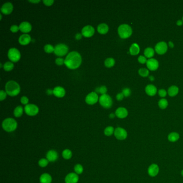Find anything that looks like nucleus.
<instances>
[{"mask_svg":"<svg viewBox=\"0 0 183 183\" xmlns=\"http://www.w3.org/2000/svg\"><path fill=\"white\" fill-rule=\"evenodd\" d=\"M48 163H49V161L47 158H41L39 160L38 164L42 168H45L48 164Z\"/></svg>","mask_w":183,"mask_h":183,"instance_id":"nucleus-36","label":"nucleus"},{"mask_svg":"<svg viewBox=\"0 0 183 183\" xmlns=\"http://www.w3.org/2000/svg\"><path fill=\"white\" fill-rule=\"evenodd\" d=\"M139 74L140 76H141L142 77H147L149 75V71L148 69L146 68H141L139 70Z\"/></svg>","mask_w":183,"mask_h":183,"instance_id":"nucleus-38","label":"nucleus"},{"mask_svg":"<svg viewBox=\"0 0 183 183\" xmlns=\"http://www.w3.org/2000/svg\"><path fill=\"white\" fill-rule=\"evenodd\" d=\"M168 105V102L165 99H161L158 102V106L161 109H165Z\"/></svg>","mask_w":183,"mask_h":183,"instance_id":"nucleus-35","label":"nucleus"},{"mask_svg":"<svg viewBox=\"0 0 183 183\" xmlns=\"http://www.w3.org/2000/svg\"><path fill=\"white\" fill-rule=\"evenodd\" d=\"M145 90L147 95L151 96H154L157 92V88L154 85L149 84L146 87Z\"/></svg>","mask_w":183,"mask_h":183,"instance_id":"nucleus-22","label":"nucleus"},{"mask_svg":"<svg viewBox=\"0 0 183 183\" xmlns=\"http://www.w3.org/2000/svg\"><path fill=\"white\" fill-rule=\"evenodd\" d=\"M118 31L119 36L122 39H127L132 34V29L127 24H122L120 25Z\"/></svg>","mask_w":183,"mask_h":183,"instance_id":"nucleus-4","label":"nucleus"},{"mask_svg":"<svg viewBox=\"0 0 183 183\" xmlns=\"http://www.w3.org/2000/svg\"><path fill=\"white\" fill-rule=\"evenodd\" d=\"M74 171L75 173L78 174H81L83 172V167L80 164H77L74 166Z\"/></svg>","mask_w":183,"mask_h":183,"instance_id":"nucleus-34","label":"nucleus"},{"mask_svg":"<svg viewBox=\"0 0 183 183\" xmlns=\"http://www.w3.org/2000/svg\"><path fill=\"white\" fill-rule=\"evenodd\" d=\"M30 2H31V3H39L40 2V0H37V1H29Z\"/></svg>","mask_w":183,"mask_h":183,"instance_id":"nucleus-52","label":"nucleus"},{"mask_svg":"<svg viewBox=\"0 0 183 183\" xmlns=\"http://www.w3.org/2000/svg\"><path fill=\"white\" fill-rule=\"evenodd\" d=\"M140 50L139 46L137 43H134L129 48V52L132 55H137L139 53Z\"/></svg>","mask_w":183,"mask_h":183,"instance_id":"nucleus-24","label":"nucleus"},{"mask_svg":"<svg viewBox=\"0 0 183 183\" xmlns=\"http://www.w3.org/2000/svg\"><path fill=\"white\" fill-rule=\"evenodd\" d=\"M53 91V94L55 95V96L59 97V98L64 97L66 93L65 90L62 87H55Z\"/></svg>","mask_w":183,"mask_h":183,"instance_id":"nucleus-21","label":"nucleus"},{"mask_svg":"<svg viewBox=\"0 0 183 183\" xmlns=\"http://www.w3.org/2000/svg\"><path fill=\"white\" fill-rule=\"evenodd\" d=\"M82 63V57L78 52L73 51L69 53L64 60V64L70 69L78 68Z\"/></svg>","mask_w":183,"mask_h":183,"instance_id":"nucleus-1","label":"nucleus"},{"mask_svg":"<svg viewBox=\"0 0 183 183\" xmlns=\"http://www.w3.org/2000/svg\"><path fill=\"white\" fill-rule=\"evenodd\" d=\"M178 88L176 86H171L168 89V94L170 96L174 97L176 96L178 93Z\"/></svg>","mask_w":183,"mask_h":183,"instance_id":"nucleus-27","label":"nucleus"},{"mask_svg":"<svg viewBox=\"0 0 183 183\" xmlns=\"http://www.w3.org/2000/svg\"><path fill=\"white\" fill-rule=\"evenodd\" d=\"M19 42L22 45H26L29 44L31 40V38L28 34H23L19 38Z\"/></svg>","mask_w":183,"mask_h":183,"instance_id":"nucleus-20","label":"nucleus"},{"mask_svg":"<svg viewBox=\"0 0 183 183\" xmlns=\"http://www.w3.org/2000/svg\"><path fill=\"white\" fill-rule=\"evenodd\" d=\"M115 115L120 119H124L128 115V111L124 107H119L115 111Z\"/></svg>","mask_w":183,"mask_h":183,"instance_id":"nucleus-18","label":"nucleus"},{"mask_svg":"<svg viewBox=\"0 0 183 183\" xmlns=\"http://www.w3.org/2000/svg\"><path fill=\"white\" fill-rule=\"evenodd\" d=\"M115 133V129L112 126H108L104 129V134L106 136L110 137Z\"/></svg>","mask_w":183,"mask_h":183,"instance_id":"nucleus-31","label":"nucleus"},{"mask_svg":"<svg viewBox=\"0 0 183 183\" xmlns=\"http://www.w3.org/2000/svg\"><path fill=\"white\" fill-rule=\"evenodd\" d=\"M14 64L11 62H7L3 64V68L5 71H7V72L11 71V70H13V69L14 68Z\"/></svg>","mask_w":183,"mask_h":183,"instance_id":"nucleus-33","label":"nucleus"},{"mask_svg":"<svg viewBox=\"0 0 183 183\" xmlns=\"http://www.w3.org/2000/svg\"><path fill=\"white\" fill-rule=\"evenodd\" d=\"M155 49L157 54L162 55L165 54L168 50V45L166 42L164 41H161L157 44Z\"/></svg>","mask_w":183,"mask_h":183,"instance_id":"nucleus-10","label":"nucleus"},{"mask_svg":"<svg viewBox=\"0 0 183 183\" xmlns=\"http://www.w3.org/2000/svg\"><path fill=\"white\" fill-rule=\"evenodd\" d=\"M25 113L30 116H34L39 112V108L34 104H27L24 107Z\"/></svg>","mask_w":183,"mask_h":183,"instance_id":"nucleus-8","label":"nucleus"},{"mask_svg":"<svg viewBox=\"0 0 183 183\" xmlns=\"http://www.w3.org/2000/svg\"><path fill=\"white\" fill-rule=\"evenodd\" d=\"M160 169L158 165L156 164H152L151 165L148 169V172L150 176L154 177L156 176L159 172Z\"/></svg>","mask_w":183,"mask_h":183,"instance_id":"nucleus-16","label":"nucleus"},{"mask_svg":"<svg viewBox=\"0 0 183 183\" xmlns=\"http://www.w3.org/2000/svg\"><path fill=\"white\" fill-rule=\"evenodd\" d=\"M115 137L119 140H124L127 137V131L121 127H117L115 130Z\"/></svg>","mask_w":183,"mask_h":183,"instance_id":"nucleus-9","label":"nucleus"},{"mask_svg":"<svg viewBox=\"0 0 183 183\" xmlns=\"http://www.w3.org/2000/svg\"><path fill=\"white\" fill-rule=\"evenodd\" d=\"M183 24V21L181 20H179L177 22V25L178 26H181Z\"/></svg>","mask_w":183,"mask_h":183,"instance_id":"nucleus-50","label":"nucleus"},{"mask_svg":"<svg viewBox=\"0 0 183 183\" xmlns=\"http://www.w3.org/2000/svg\"><path fill=\"white\" fill-rule=\"evenodd\" d=\"M68 52V47L64 44H59L54 47V53L59 56H62L66 55Z\"/></svg>","mask_w":183,"mask_h":183,"instance_id":"nucleus-7","label":"nucleus"},{"mask_svg":"<svg viewBox=\"0 0 183 183\" xmlns=\"http://www.w3.org/2000/svg\"><path fill=\"white\" fill-rule=\"evenodd\" d=\"M98 90L97 91L99 92L102 95H105L106 93V92L107 91V88L104 86H101V87L99 88H97Z\"/></svg>","mask_w":183,"mask_h":183,"instance_id":"nucleus-39","label":"nucleus"},{"mask_svg":"<svg viewBox=\"0 0 183 183\" xmlns=\"http://www.w3.org/2000/svg\"><path fill=\"white\" fill-rule=\"evenodd\" d=\"M168 140L171 142L177 141L179 139V134L176 132H172L170 133L168 137Z\"/></svg>","mask_w":183,"mask_h":183,"instance_id":"nucleus-26","label":"nucleus"},{"mask_svg":"<svg viewBox=\"0 0 183 183\" xmlns=\"http://www.w3.org/2000/svg\"><path fill=\"white\" fill-rule=\"evenodd\" d=\"M138 61H139L140 64H145V63H147V60L145 56L141 55V56H140L138 58Z\"/></svg>","mask_w":183,"mask_h":183,"instance_id":"nucleus-40","label":"nucleus"},{"mask_svg":"<svg viewBox=\"0 0 183 183\" xmlns=\"http://www.w3.org/2000/svg\"><path fill=\"white\" fill-rule=\"evenodd\" d=\"M13 5L10 2H7L3 4L1 8V11L3 14L9 15L11 14L13 10Z\"/></svg>","mask_w":183,"mask_h":183,"instance_id":"nucleus-14","label":"nucleus"},{"mask_svg":"<svg viewBox=\"0 0 183 183\" xmlns=\"http://www.w3.org/2000/svg\"><path fill=\"white\" fill-rule=\"evenodd\" d=\"M8 56L11 61L16 62L21 59V53L16 48H11L8 50Z\"/></svg>","mask_w":183,"mask_h":183,"instance_id":"nucleus-6","label":"nucleus"},{"mask_svg":"<svg viewBox=\"0 0 183 183\" xmlns=\"http://www.w3.org/2000/svg\"><path fill=\"white\" fill-rule=\"evenodd\" d=\"M19 30L21 32H24V33H28L30 32L32 29V26L31 24L29 23L28 22H23L22 23L20 24L19 26Z\"/></svg>","mask_w":183,"mask_h":183,"instance_id":"nucleus-17","label":"nucleus"},{"mask_svg":"<svg viewBox=\"0 0 183 183\" xmlns=\"http://www.w3.org/2000/svg\"><path fill=\"white\" fill-rule=\"evenodd\" d=\"M115 115L113 113H111L110 115V118H115Z\"/></svg>","mask_w":183,"mask_h":183,"instance_id":"nucleus-54","label":"nucleus"},{"mask_svg":"<svg viewBox=\"0 0 183 183\" xmlns=\"http://www.w3.org/2000/svg\"><path fill=\"white\" fill-rule=\"evenodd\" d=\"M95 33V29L91 25H87L83 28L82 34L85 37H91Z\"/></svg>","mask_w":183,"mask_h":183,"instance_id":"nucleus-12","label":"nucleus"},{"mask_svg":"<svg viewBox=\"0 0 183 183\" xmlns=\"http://www.w3.org/2000/svg\"><path fill=\"white\" fill-rule=\"evenodd\" d=\"M52 181V177L50 174L45 173L41 174L40 177V183H51Z\"/></svg>","mask_w":183,"mask_h":183,"instance_id":"nucleus-23","label":"nucleus"},{"mask_svg":"<svg viewBox=\"0 0 183 183\" xmlns=\"http://www.w3.org/2000/svg\"><path fill=\"white\" fill-rule=\"evenodd\" d=\"M47 94H48V95H51V94H52V93H53V91H52V90L49 89V90H47Z\"/></svg>","mask_w":183,"mask_h":183,"instance_id":"nucleus-53","label":"nucleus"},{"mask_svg":"<svg viewBox=\"0 0 183 183\" xmlns=\"http://www.w3.org/2000/svg\"><path fill=\"white\" fill-rule=\"evenodd\" d=\"M1 67H2V64H1Z\"/></svg>","mask_w":183,"mask_h":183,"instance_id":"nucleus-58","label":"nucleus"},{"mask_svg":"<svg viewBox=\"0 0 183 183\" xmlns=\"http://www.w3.org/2000/svg\"><path fill=\"white\" fill-rule=\"evenodd\" d=\"M2 127L5 131L7 132H12L16 129L17 127V123L13 118H7L2 123Z\"/></svg>","mask_w":183,"mask_h":183,"instance_id":"nucleus-3","label":"nucleus"},{"mask_svg":"<svg viewBox=\"0 0 183 183\" xmlns=\"http://www.w3.org/2000/svg\"><path fill=\"white\" fill-rule=\"evenodd\" d=\"M23 107L21 106H17L14 111V115L17 117L19 118L22 116V115H23Z\"/></svg>","mask_w":183,"mask_h":183,"instance_id":"nucleus-29","label":"nucleus"},{"mask_svg":"<svg viewBox=\"0 0 183 183\" xmlns=\"http://www.w3.org/2000/svg\"><path fill=\"white\" fill-rule=\"evenodd\" d=\"M55 63L58 66H61L64 64V60L62 58H57L55 60Z\"/></svg>","mask_w":183,"mask_h":183,"instance_id":"nucleus-43","label":"nucleus"},{"mask_svg":"<svg viewBox=\"0 0 183 183\" xmlns=\"http://www.w3.org/2000/svg\"><path fill=\"white\" fill-rule=\"evenodd\" d=\"M43 3L47 6H50L54 3V0H44Z\"/></svg>","mask_w":183,"mask_h":183,"instance_id":"nucleus-47","label":"nucleus"},{"mask_svg":"<svg viewBox=\"0 0 183 183\" xmlns=\"http://www.w3.org/2000/svg\"><path fill=\"white\" fill-rule=\"evenodd\" d=\"M5 91L10 96H16L20 92L19 85L14 81H10L5 85Z\"/></svg>","mask_w":183,"mask_h":183,"instance_id":"nucleus-2","label":"nucleus"},{"mask_svg":"<svg viewBox=\"0 0 183 183\" xmlns=\"http://www.w3.org/2000/svg\"><path fill=\"white\" fill-rule=\"evenodd\" d=\"M79 180V177L78 174L72 172L68 174L65 178L66 183H77Z\"/></svg>","mask_w":183,"mask_h":183,"instance_id":"nucleus-13","label":"nucleus"},{"mask_svg":"<svg viewBox=\"0 0 183 183\" xmlns=\"http://www.w3.org/2000/svg\"><path fill=\"white\" fill-rule=\"evenodd\" d=\"M7 92L4 91L3 90H1L0 91V100L1 101H3L4 99H5L6 97H7Z\"/></svg>","mask_w":183,"mask_h":183,"instance_id":"nucleus-42","label":"nucleus"},{"mask_svg":"<svg viewBox=\"0 0 183 183\" xmlns=\"http://www.w3.org/2000/svg\"><path fill=\"white\" fill-rule=\"evenodd\" d=\"M99 103L103 107L106 109L110 108L112 105V99L111 97L107 95H102L99 98Z\"/></svg>","mask_w":183,"mask_h":183,"instance_id":"nucleus-5","label":"nucleus"},{"mask_svg":"<svg viewBox=\"0 0 183 183\" xmlns=\"http://www.w3.org/2000/svg\"><path fill=\"white\" fill-rule=\"evenodd\" d=\"M181 174H182V176L183 177V170L182 171V172H181Z\"/></svg>","mask_w":183,"mask_h":183,"instance_id":"nucleus-56","label":"nucleus"},{"mask_svg":"<svg viewBox=\"0 0 183 183\" xmlns=\"http://www.w3.org/2000/svg\"><path fill=\"white\" fill-rule=\"evenodd\" d=\"M97 31L99 33L104 34L109 31V27L105 23H102L98 26Z\"/></svg>","mask_w":183,"mask_h":183,"instance_id":"nucleus-25","label":"nucleus"},{"mask_svg":"<svg viewBox=\"0 0 183 183\" xmlns=\"http://www.w3.org/2000/svg\"><path fill=\"white\" fill-rule=\"evenodd\" d=\"M0 16H1V20L2 19V15L1 14H0Z\"/></svg>","mask_w":183,"mask_h":183,"instance_id":"nucleus-57","label":"nucleus"},{"mask_svg":"<svg viewBox=\"0 0 183 183\" xmlns=\"http://www.w3.org/2000/svg\"><path fill=\"white\" fill-rule=\"evenodd\" d=\"M75 38H76V39H78V40L81 39L82 38V34H80V33H78V34H76Z\"/></svg>","mask_w":183,"mask_h":183,"instance_id":"nucleus-49","label":"nucleus"},{"mask_svg":"<svg viewBox=\"0 0 183 183\" xmlns=\"http://www.w3.org/2000/svg\"><path fill=\"white\" fill-rule=\"evenodd\" d=\"M62 155L64 159L69 160L72 158L73 154L70 150H69L68 149H64V151H62Z\"/></svg>","mask_w":183,"mask_h":183,"instance_id":"nucleus-30","label":"nucleus"},{"mask_svg":"<svg viewBox=\"0 0 183 183\" xmlns=\"http://www.w3.org/2000/svg\"><path fill=\"white\" fill-rule=\"evenodd\" d=\"M158 62L155 59H150L147 61V66L149 70L154 71L158 68Z\"/></svg>","mask_w":183,"mask_h":183,"instance_id":"nucleus-15","label":"nucleus"},{"mask_svg":"<svg viewBox=\"0 0 183 183\" xmlns=\"http://www.w3.org/2000/svg\"><path fill=\"white\" fill-rule=\"evenodd\" d=\"M124 94L123 93V92H121V93H118L117 95V96H116V98H117V99L118 100V101H121V100H123V98H124Z\"/></svg>","mask_w":183,"mask_h":183,"instance_id":"nucleus-48","label":"nucleus"},{"mask_svg":"<svg viewBox=\"0 0 183 183\" xmlns=\"http://www.w3.org/2000/svg\"><path fill=\"white\" fill-rule=\"evenodd\" d=\"M58 158V154L54 150H50L47 152L46 154V158L49 162H53L57 160Z\"/></svg>","mask_w":183,"mask_h":183,"instance_id":"nucleus-19","label":"nucleus"},{"mask_svg":"<svg viewBox=\"0 0 183 183\" xmlns=\"http://www.w3.org/2000/svg\"><path fill=\"white\" fill-rule=\"evenodd\" d=\"M169 46L170 47H171V48H173L174 46V43H173L172 41H169Z\"/></svg>","mask_w":183,"mask_h":183,"instance_id":"nucleus-51","label":"nucleus"},{"mask_svg":"<svg viewBox=\"0 0 183 183\" xmlns=\"http://www.w3.org/2000/svg\"><path fill=\"white\" fill-rule=\"evenodd\" d=\"M123 93L124 94V96L128 97L131 95V90L129 88H125L123 90Z\"/></svg>","mask_w":183,"mask_h":183,"instance_id":"nucleus-41","label":"nucleus"},{"mask_svg":"<svg viewBox=\"0 0 183 183\" xmlns=\"http://www.w3.org/2000/svg\"></svg>","mask_w":183,"mask_h":183,"instance_id":"nucleus-59","label":"nucleus"},{"mask_svg":"<svg viewBox=\"0 0 183 183\" xmlns=\"http://www.w3.org/2000/svg\"><path fill=\"white\" fill-rule=\"evenodd\" d=\"M21 101L23 104H25V105H27L28 104V102H29V99L28 97L26 96H23L21 99Z\"/></svg>","mask_w":183,"mask_h":183,"instance_id":"nucleus-45","label":"nucleus"},{"mask_svg":"<svg viewBox=\"0 0 183 183\" xmlns=\"http://www.w3.org/2000/svg\"><path fill=\"white\" fill-rule=\"evenodd\" d=\"M44 50L47 53H50L54 51V47L50 44L46 45L44 47Z\"/></svg>","mask_w":183,"mask_h":183,"instance_id":"nucleus-37","label":"nucleus"},{"mask_svg":"<svg viewBox=\"0 0 183 183\" xmlns=\"http://www.w3.org/2000/svg\"><path fill=\"white\" fill-rule=\"evenodd\" d=\"M19 30V27L16 25H13L10 28V31L11 32H14V33H16V32H18Z\"/></svg>","mask_w":183,"mask_h":183,"instance_id":"nucleus-44","label":"nucleus"},{"mask_svg":"<svg viewBox=\"0 0 183 183\" xmlns=\"http://www.w3.org/2000/svg\"><path fill=\"white\" fill-rule=\"evenodd\" d=\"M149 79H150L151 81H152L154 80V78L153 76H150V77H149Z\"/></svg>","mask_w":183,"mask_h":183,"instance_id":"nucleus-55","label":"nucleus"},{"mask_svg":"<svg viewBox=\"0 0 183 183\" xmlns=\"http://www.w3.org/2000/svg\"><path fill=\"white\" fill-rule=\"evenodd\" d=\"M98 101V96L96 92H92L89 93L86 98V101L88 104L93 105Z\"/></svg>","mask_w":183,"mask_h":183,"instance_id":"nucleus-11","label":"nucleus"},{"mask_svg":"<svg viewBox=\"0 0 183 183\" xmlns=\"http://www.w3.org/2000/svg\"><path fill=\"white\" fill-rule=\"evenodd\" d=\"M144 54L146 58L151 59V58L154 55V50L152 48L148 47L145 50Z\"/></svg>","mask_w":183,"mask_h":183,"instance_id":"nucleus-28","label":"nucleus"},{"mask_svg":"<svg viewBox=\"0 0 183 183\" xmlns=\"http://www.w3.org/2000/svg\"><path fill=\"white\" fill-rule=\"evenodd\" d=\"M105 66L107 68H111L113 67L115 64V60L113 58H109L105 60Z\"/></svg>","mask_w":183,"mask_h":183,"instance_id":"nucleus-32","label":"nucleus"},{"mask_svg":"<svg viewBox=\"0 0 183 183\" xmlns=\"http://www.w3.org/2000/svg\"><path fill=\"white\" fill-rule=\"evenodd\" d=\"M158 95L161 97H164L166 96V92L164 89H160L158 91Z\"/></svg>","mask_w":183,"mask_h":183,"instance_id":"nucleus-46","label":"nucleus"}]
</instances>
